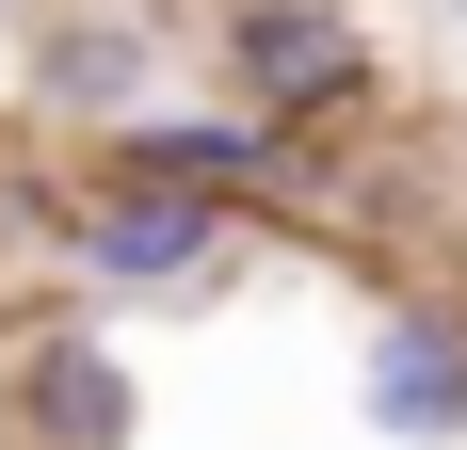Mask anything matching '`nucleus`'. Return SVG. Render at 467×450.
Segmentation results:
<instances>
[{
    "instance_id": "1",
    "label": "nucleus",
    "mask_w": 467,
    "mask_h": 450,
    "mask_svg": "<svg viewBox=\"0 0 467 450\" xmlns=\"http://www.w3.org/2000/svg\"><path fill=\"white\" fill-rule=\"evenodd\" d=\"M65 258H81V273H113V290H193V273L226 258V225H210V193L130 178V193H97V210L65 225Z\"/></svg>"
},
{
    "instance_id": "2",
    "label": "nucleus",
    "mask_w": 467,
    "mask_h": 450,
    "mask_svg": "<svg viewBox=\"0 0 467 450\" xmlns=\"http://www.w3.org/2000/svg\"><path fill=\"white\" fill-rule=\"evenodd\" d=\"M226 65H242V113H323V97H355V16L338 0H242L226 16Z\"/></svg>"
},
{
    "instance_id": "3",
    "label": "nucleus",
    "mask_w": 467,
    "mask_h": 450,
    "mask_svg": "<svg viewBox=\"0 0 467 450\" xmlns=\"http://www.w3.org/2000/svg\"><path fill=\"white\" fill-rule=\"evenodd\" d=\"M371 435H403V450L467 435V306H403L371 338Z\"/></svg>"
},
{
    "instance_id": "4",
    "label": "nucleus",
    "mask_w": 467,
    "mask_h": 450,
    "mask_svg": "<svg viewBox=\"0 0 467 450\" xmlns=\"http://www.w3.org/2000/svg\"><path fill=\"white\" fill-rule=\"evenodd\" d=\"M16 418H33V450H130L145 386H130L113 338H33L16 354Z\"/></svg>"
},
{
    "instance_id": "5",
    "label": "nucleus",
    "mask_w": 467,
    "mask_h": 450,
    "mask_svg": "<svg viewBox=\"0 0 467 450\" xmlns=\"http://www.w3.org/2000/svg\"><path fill=\"white\" fill-rule=\"evenodd\" d=\"M113 161L130 178H178V193H258L290 145H275V113H130Z\"/></svg>"
},
{
    "instance_id": "6",
    "label": "nucleus",
    "mask_w": 467,
    "mask_h": 450,
    "mask_svg": "<svg viewBox=\"0 0 467 450\" xmlns=\"http://www.w3.org/2000/svg\"><path fill=\"white\" fill-rule=\"evenodd\" d=\"M48 97H130V33H81V48H48Z\"/></svg>"
}]
</instances>
